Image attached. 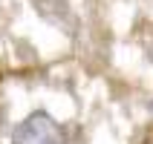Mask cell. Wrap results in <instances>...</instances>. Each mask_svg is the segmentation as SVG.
Masks as SVG:
<instances>
[{
  "label": "cell",
  "mask_w": 153,
  "mask_h": 144,
  "mask_svg": "<svg viewBox=\"0 0 153 144\" xmlns=\"http://www.w3.org/2000/svg\"><path fill=\"white\" fill-rule=\"evenodd\" d=\"M9 144H69V138L46 110H35L12 130Z\"/></svg>",
  "instance_id": "cell-1"
},
{
  "label": "cell",
  "mask_w": 153,
  "mask_h": 144,
  "mask_svg": "<svg viewBox=\"0 0 153 144\" xmlns=\"http://www.w3.org/2000/svg\"><path fill=\"white\" fill-rule=\"evenodd\" d=\"M150 112H153V107H150Z\"/></svg>",
  "instance_id": "cell-2"
}]
</instances>
